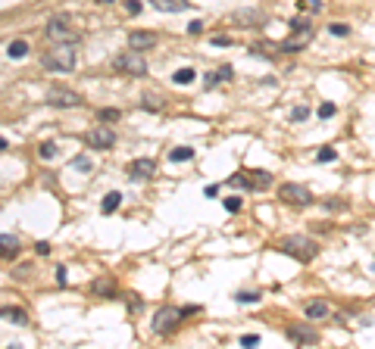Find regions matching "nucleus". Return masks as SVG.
I'll return each mask as SVG.
<instances>
[{"label":"nucleus","mask_w":375,"mask_h":349,"mask_svg":"<svg viewBox=\"0 0 375 349\" xmlns=\"http://www.w3.org/2000/svg\"><path fill=\"white\" fill-rule=\"evenodd\" d=\"M75 63H78V50L72 41H57V47H50L41 57V66L47 72H72Z\"/></svg>","instance_id":"nucleus-1"},{"label":"nucleus","mask_w":375,"mask_h":349,"mask_svg":"<svg viewBox=\"0 0 375 349\" xmlns=\"http://www.w3.org/2000/svg\"><path fill=\"white\" fill-rule=\"evenodd\" d=\"M278 253L291 256V259H297V262H310V259H316L319 243L313 240V237H307V234H288V237L278 240Z\"/></svg>","instance_id":"nucleus-2"},{"label":"nucleus","mask_w":375,"mask_h":349,"mask_svg":"<svg viewBox=\"0 0 375 349\" xmlns=\"http://www.w3.org/2000/svg\"><path fill=\"white\" fill-rule=\"evenodd\" d=\"M113 69L116 72H122V75H147V63H144V57H141V50H122V53H116L113 57Z\"/></svg>","instance_id":"nucleus-3"},{"label":"nucleus","mask_w":375,"mask_h":349,"mask_svg":"<svg viewBox=\"0 0 375 349\" xmlns=\"http://www.w3.org/2000/svg\"><path fill=\"white\" fill-rule=\"evenodd\" d=\"M188 315L185 309H172V306H166V309H159L156 315H153V334H172V330L182 324V318Z\"/></svg>","instance_id":"nucleus-4"},{"label":"nucleus","mask_w":375,"mask_h":349,"mask_svg":"<svg viewBox=\"0 0 375 349\" xmlns=\"http://www.w3.org/2000/svg\"><path fill=\"white\" fill-rule=\"evenodd\" d=\"M284 337H288L291 343H297V346H316L319 343V330L313 324H307V321H297V324L284 327Z\"/></svg>","instance_id":"nucleus-5"},{"label":"nucleus","mask_w":375,"mask_h":349,"mask_svg":"<svg viewBox=\"0 0 375 349\" xmlns=\"http://www.w3.org/2000/svg\"><path fill=\"white\" fill-rule=\"evenodd\" d=\"M278 200H281L284 206H310L313 203V193L303 187V184H291V181H288V184L278 187Z\"/></svg>","instance_id":"nucleus-6"},{"label":"nucleus","mask_w":375,"mask_h":349,"mask_svg":"<svg viewBox=\"0 0 375 349\" xmlns=\"http://www.w3.org/2000/svg\"><path fill=\"white\" fill-rule=\"evenodd\" d=\"M47 103H50V106H63V109H75V106H81L85 100H81L78 90H69V87H50V90H47Z\"/></svg>","instance_id":"nucleus-7"},{"label":"nucleus","mask_w":375,"mask_h":349,"mask_svg":"<svg viewBox=\"0 0 375 349\" xmlns=\"http://www.w3.org/2000/svg\"><path fill=\"white\" fill-rule=\"evenodd\" d=\"M88 146H94V150H113V143H116V134H113V128H106V125H97L88 131L85 137Z\"/></svg>","instance_id":"nucleus-8"},{"label":"nucleus","mask_w":375,"mask_h":349,"mask_svg":"<svg viewBox=\"0 0 375 349\" xmlns=\"http://www.w3.org/2000/svg\"><path fill=\"white\" fill-rule=\"evenodd\" d=\"M47 34H50L53 41H72V44L81 41V34L69 25V19H50V22H47Z\"/></svg>","instance_id":"nucleus-9"},{"label":"nucleus","mask_w":375,"mask_h":349,"mask_svg":"<svg viewBox=\"0 0 375 349\" xmlns=\"http://www.w3.org/2000/svg\"><path fill=\"white\" fill-rule=\"evenodd\" d=\"M310 38H313V28H297L291 38H284L281 44H278V50L281 53H297V50H303L310 44Z\"/></svg>","instance_id":"nucleus-10"},{"label":"nucleus","mask_w":375,"mask_h":349,"mask_svg":"<svg viewBox=\"0 0 375 349\" xmlns=\"http://www.w3.org/2000/svg\"><path fill=\"white\" fill-rule=\"evenodd\" d=\"M129 178L132 181H147V178H153V172H156V162L153 159H135V162H129Z\"/></svg>","instance_id":"nucleus-11"},{"label":"nucleus","mask_w":375,"mask_h":349,"mask_svg":"<svg viewBox=\"0 0 375 349\" xmlns=\"http://www.w3.org/2000/svg\"><path fill=\"white\" fill-rule=\"evenodd\" d=\"M156 41H159L156 31H132V34H129V47H135V50H147V47H153Z\"/></svg>","instance_id":"nucleus-12"},{"label":"nucleus","mask_w":375,"mask_h":349,"mask_svg":"<svg viewBox=\"0 0 375 349\" xmlns=\"http://www.w3.org/2000/svg\"><path fill=\"white\" fill-rule=\"evenodd\" d=\"M231 75H235V72H231V66H219L216 72H206L203 81H206V87H216L219 81H231Z\"/></svg>","instance_id":"nucleus-13"},{"label":"nucleus","mask_w":375,"mask_h":349,"mask_svg":"<svg viewBox=\"0 0 375 349\" xmlns=\"http://www.w3.org/2000/svg\"><path fill=\"white\" fill-rule=\"evenodd\" d=\"M250 181H254V190H266L272 187V172H263V169H247Z\"/></svg>","instance_id":"nucleus-14"},{"label":"nucleus","mask_w":375,"mask_h":349,"mask_svg":"<svg viewBox=\"0 0 375 349\" xmlns=\"http://www.w3.org/2000/svg\"><path fill=\"white\" fill-rule=\"evenodd\" d=\"M150 4L159 13H182V10H188V0H150Z\"/></svg>","instance_id":"nucleus-15"},{"label":"nucleus","mask_w":375,"mask_h":349,"mask_svg":"<svg viewBox=\"0 0 375 349\" xmlns=\"http://www.w3.org/2000/svg\"><path fill=\"white\" fill-rule=\"evenodd\" d=\"M303 312H307L310 321H313V318H325V315H328V303H325V300H313V303H307V309H303Z\"/></svg>","instance_id":"nucleus-16"},{"label":"nucleus","mask_w":375,"mask_h":349,"mask_svg":"<svg viewBox=\"0 0 375 349\" xmlns=\"http://www.w3.org/2000/svg\"><path fill=\"white\" fill-rule=\"evenodd\" d=\"M231 19L241 25H257V22H263V16L257 10H238V13H231Z\"/></svg>","instance_id":"nucleus-17"},{"label":"nucleus","mask_w":375,"mask_h":349,"mask_svg":"<svg viewBox=\"0 0 375 349\" xmlns=\"http://www.w3.org/2000/svg\"><path fill=\"white\" fill-rule=\"evenodd\" d=\"M228 187H235V190H254V181H250V172L231 175V178H228Z\"/></svg>","instance_id":"nucleus-18"},{"label":"nucleus","mask_w":375,"mask_h":349,"mask_svg":"<svg viewBox=\"0 0 375 349\" xmlns=\"http://www.w3.org/2000/svg\"><path fill=\"white\" fill-rule=\"evenodd\" d=\"M119 206H122V193H119V190H110V193L103 196V203H100V209H103L106 215H110V212H116Z\"/></svg>","instance_id":"nucleus-19"},{"label":"nucleus","mask_w":375,"mask_h":349,"mask_svg":"<svg viewBox=\"0 0 375 349\" xmlns=\"http://www.w3.org/2000/svg\"><path fill=\"white\" fill-rule=\"evenodd\" d=\"M194 78H197V72H194L191 66H182V69L172 72V81H175V84H191Z\"/></svg>","instance_id":"nucleus-20"},{"label":"nucleus","mask_w":375,"mask_h":349,"mask_svg":"<svg viewBox=\"0 0 375 349\" xmlns=\"http://www.w3.org/2000/svg\"><path fill=\"white\" fill-rule=\"evenodd\" d=\"M7 57H10V60L28 57V44H25V41H10V44H7Z\"/></svg>","instance_id":"nucleus-21"},{"label":"nucleus","mask_w":375,"mask_h":349,"mask_svg":"<svg viewBox=\"0 0 375 349\" xmlns=\"http://www.w3.org/2000/svg\"><path fill=\"white\" fill-rule=\"evenodd\" d=\"M188 159H194L191 146H175V150H169V162H188Z\"/></svg>","instance_id":"nucleus-22"},{"label":"nucleus","mask_w":375,"mask_h":349,"mask_svg":"<svg viewBox=\"0 0 375 349\" xmlns=\"http://www.w3.org/2000/svg\"><path fill=\"white\" fill-rule=\"evenodd\" d=\"M4 318H7V321H16V324H25V321H28L25 312H22V309H13V306H4Z\"/></svg>","instance_id":"nucleus-23"},{"label":"nucleus","mask_w":375,"mask_h":349,"mask_svg":"<svg viewBox=\"0 0 375 349\" xmlns=\"http://www.w3.org/2000/svg\"><path fill=\"white\" fill-rule=\"evenodd\" d=\"M72 169H75V172H81V175H88V172L94 169V162H91V159H88V156L81 153V156H75V159H72Z\"/></svg>","instance_id":"nucleus-24"},{"label":"nucleus","mask_w":375,"mask_h":349,"mask_svg":"<svg viewBox=\"0 0 375 349\" xmlns=\"http://www.w3.org/2000/svg\"><path fill=\"white\" fill-rule=\"evenodd\" d=\"M0 240H4V256H7V259H10V256H16V250H19V240H16L13 234H4Z\"/></svg>","instance_id":"nucleus-25"},{"label":"nucleus","mask_w":375,"mask_h":349,"mask_svg":"<svg viewBox=\"0 0 375 349\" xmlns=\"http://www.w3.org/2000/svg\"><path fill=\"white\" fill-rule=\"evenodd\" d=\"M141 106H144V109H163V97H156V94H144V97H141Z\"/></svg>","instance_id":"nucleus-26"},{"label":"nucleus","mask_w":375,"mask_h":349,"mask_svg":"<svg viewBox=\"0 0 375 349\" xmlns=\"http://www.w3.org/2000/svg\"><path fill=\"white\" fill-rule=\"evenodd\" d=\"M119 116H122V113H119L116 106H106V109H100V113H97V119H100V122H116Z\"/></svg>","instance_id":"nucleus-27"},{"label":"nucleus","mask_w":375,"mask_h":349,"mask_svg":"<svg viewBox=\"0 0 375 349\" xmlns=\"http://www.w3.org/2000/svg\"><path fill=\"white\" fill-rule=\"evenodd\" d=\"M331 159H338V150H335V146H322V150L316 153V162H331Z\"/></svg>","instance_id":"nucleus-28"},{"label":"nucleus","mask_w":375,"mask_h":349,"mask_svg":"<svg viewBox=\"0 0 375 349\" xmlns=\"http://www.w3.org/2000/svg\"><path fill=\"white\" fill-rule=\"evenodd\" d=\"M235 300H238V303H260L263 296H260V293H254V290H241Z\"/></svg>","instance_id":"nucleus-29"},{"label":"nucleus","mask_w":375,"mask_h":349,"mask_svg":"<svg viewBox=\"0 0 375 349\" xmlns=\"http://www.w3.org/2000/svg\"><path fill=\"white\" fill-rule=\"evenodd\" d=\"M113 290H116L113 281H97V284H94V293H97V296H103V293H113Z\"/></svg>","instance_id":"nucleus-30"},{"label":"nucleus","mask_w":375,"mask_h":349,"mask_svg":"<svg viewBox=\"0 0 375 349\" xmlns=\"http://www.w3.org/2000/svg\"><path fill=\"white\" fill-rule=\"evenodd\" d=\"M303 119H310V109L307 106H294L291 109V122H303Z\"/></svg>","instance_id":"nucleus-31"},{"label":"nucleus","mask_w":375,"mask_h":349,"mask_svg":"<svg viewBox=\"0 0 375 349\" xmlns=\"http://www.w3.org/2000/svg\"><path fill=\"white\" fill-rule=\"evenodd\" d=\"M38 153H41V159H53V156H57V143H50V140L41 143V150H38Z\"/></svg>","instance_id":"nucleus-32"},{"label":"nucleus","mask_w":375,"mask_h":349,"mask_svg":"<svg viewBox=\"0 0 375 349\" xmlns=\"http://www.w3.org/2000/svg\"><path fill=\"white\" fill-rule=\"evenodd\" d=\"M241 206H244L241 196H225V209H228V212H241Z\"/></svg>","instance_id":"nucleus-33"},{"label":"nucleus","mask_w":375,"mask_h":349,"mask_svg":"<svg viewBox=\"0 0 375 349\" xmlns=\"http://www.w3.org/2000/svg\"><path fill=\"white\" fill-rule=\"evenodd\" d=\"M328 31L335 34V38H344V34H350V28H347V25H338V22H331V25H328Z\"/></svg>","instance_id":"nucleus-34"},{"label":"nucleus","mask_w":375,"mask_h":349,"mask_svg":"<svg viewBox=\"0 0 375 349\" xmlns=\"http://www.w3.org/2000/svg\"><path fill=\"white\" fill-rule=\"evenodd\" d=\"M335 116V103H322L319 106V119H331Z\"/></svg>","instance_id":"nucleus-35"},{"label":"nucleus","mask_w":375,"mask_h":349,"mask_svg":"<svg viewBox=\"0 0 375 349\" xmlns=\"http://www.w3.org/2000/svg\"><path fill=\"white\" fill-rule=\"evenodd\" d=\"M300 7H303V10H313V13H319V10H322V0H300Z\"/></svg>","instance_id":"nucleus-36"},{"label":"nucleus","mask_w":375,"mask_h":349,"mask_svg":"<svg viewBox=\"0 0 375 349\" xmlns=\"http://www.w3.org/2000/svg\"><path fill=\"white\" fill-rule=\"evenodd\" d=\"M213 47H231V38L228 34H216V38H213Z\"/></svg>","instance_id":"nucleus-37"},{"label":"nucleus","mask_w":375,"mask_h":349,"mask_svg":"<svg viewBox=\"0 0 375 349\" xmlns=\"http://www.w3.org/2000/svg\"><path fill=\"white\" fill-rule=\"evenodd\" d=\"M257 343H260L257 334H244V337H241V346H257Z\"/></svg>","instance_id":"nucleus-38"},{"label":"nucleus","mask_w":375,"mask_h":349,"mask_svg":"<svg viewBox=\"0 0 375 349\" xmlns=\"http://www.w3.org/2000/svg\"><path fill=\"white\" fill-rule=\"evenodd\" d=\"M203 196H210V200L219 196V184H206V187H203Z\"/></svg>","instance_id":"nucleus-39"},{"label":"nucleus","mask_w":375,"mask_h":349,"mask_svg":"<svg viewBox=\"0 0 375 349\" xmlns=\"http://www.w3.org/2000/svg\"><path fill=\"white\" fill-rule=\"evenodd\" d=\"M325 206H328V209H347L344 200H325Z\"/></svg>","instance_id":"nucleus-40"},{"label":"nucleus","mask_w":375,"mask_h":349,"mask_svg":"<svg viewBox=\"0 0 375 349\" xmlns=\"http://www.w3.org/2000/svg\"><path fill=\"white\" fill-rule=\"evenodd\" d=\"M125 10H129V13H141V0H125Z\"/></svg>","instance_id":"nucleus-41"},{"label":"nucleus","mask_w":375,"mask_h":349,"mask_svg":"<svg viewBox=\"0 0 375 349\" xmlns=\"http://www.w3.org/2000/svg\"><path fill=\"white\" fill-rule=\"evenodd\" d=\"M188 31H191V34H200V31H203V22H200V19H194V22L188 25Z\"/></svg>","instance_id":"nucleus-42"},{"label":"nucleus","mask_w":375,"mask_h":349,"mask_svg":"<svg viewBox=\"0 0 375 349\" xmlns=\"http://www.w3.org/2000/svg\"><path fill=\"white\" fill-rule=\"evenodd\" d=\"M34 253H41V256H47V253H50V243H47V240H41L38 246H34Z\"/></svg>","instance_id":"nucleus-43"},{"label":"nucleus","mask_w":375,"mask_h":349,"mask_svg":"<svg viewBox=\"0 0 375 349\" xmlns=\"http://www.w3.org/2000/svg\"><path fill=\"white\" fill-rule=\"evenodd\" d=\"M66 278H69V274H66V268L60 265V268H57V284H66Z\"/></svg>","instance_id":"nucleus-44"},{"label":"nucleus","mask_w":375,"mask_h":349,"mask_svg":"<svg viewBox=\"0 0 375 349\" xmlns=\"http://www.w3.org/2000/svg\"><path fill=\"white\" fill-rule=\"evenodd\" d=\"M97 4H116V0H97Z\"/></svg>","instance_id":"nucleus-45"}]
</instances>
